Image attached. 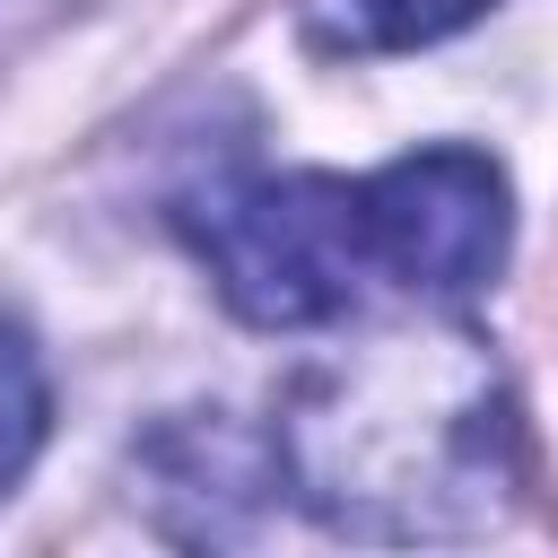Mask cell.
Listing matches in <instances>:
<instances>
[{
  "label": "cell",
  "mask_w": 558,
  "mask_h": 558,
  "mask_svg": "<svg viewBox=\"0 0 558 558\" xmlns=\"http://www.w3.org/2000/svg\"><path fill=\"white\" fill-rule=\"evenodd\" d=\"M270 436L305 514L349 541H471L523 488L506 366L445 323L314 357Z\"/></svg>",
  "instance_id": "6da1fadb"
},
{
  "label": "cell",
  "mask_w": 558,
  "mask_h": 558,
  "mask_svg": "<svg viewBox=\"0 0 558 558\" xmlns=\"http://www.w3.org/2000/svg\"><path fill=\"white\" fill-rule=\"evenodd\" d=\"M174 218H183L201 270L218 279V296L253 331L340 323L349 296H357V270H375L366 218H357V183H331V174L235 166V174L192 183Z\"/></svg>",
  "instance_id": "7a4b0ae2"
},
{
  "label": "cell",
  "mask_w": 558,
  "mask_h": 558,
  "mask_svg": "<svg viewBox=\"0 0 558 558\" xmlns=\"http://www.w3.org/2000/svg\"><path fill=\"white\" fill-rule=\"evenodd\" d=\"M357 218H366V253L375 270H392L418 296H480L506 270L514 244V192L480 148H410L384 174L357 183Z\"/></svg>",
  "instance_id": "3957f363"
},
{
  "label": "cell",
  "mask_w": 558,
  "mask_h": 558,
  "mask_svg": "<svg viewBox=\"0 0 558 558\" xmlns=\"http://www.w3.org/2000/svg\"><path fill=\"white\" fill-rule=\"evenodd\" d=\"M140 497L157 506L166 532L183 541H227L253 523V506L288 480L279 471V436H244L227 410H183L140 445Z\"/></svg>",
  "instance_id": "277c9868"
},
{
  "label": "cell",
  "mask_w": 558,
  "mask_h": 558,
  "mask_svg": "<svg viewBox=\"0 0 558 558\" xmlns=\"http://www.w3.org/2000/svg\"><path fill=\"white\" fill-rule=\"evenodd\" d=\"M497 0H305V35L323 52H418V44H445L462 35L471 17H488Z\"/></svg>",
  "instance_id": "5b68a950"
},
{
  "label": "cell",
  "mask_w": 558,
  "mask_h": 558,
  "mask_svg": "<svg viewBox=\"0 0 558 558\" xmlns=\"http://www.w3.org/2000/svg\"><path fill=\"white\" fill-rule=\"evenodd\" d=\"M44 427H52V384H44V357L17 323H0V488H17L44 453Z\"/></svg>",
  "instance_id": "8992f818"
}]
</instances>
